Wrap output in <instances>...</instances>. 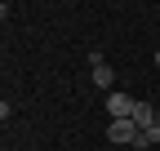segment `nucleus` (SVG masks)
I'll use <instances>...</instances> for the list:
<instances>
[{"instance_id":"1","label":"nucleus","mask_w":160,"mask_h":151,"mask_svg":"<svg viewBox=\"0 0 160 151\" xmlns=\"http://www.w3.org/2000/svg\"><path fill=\"white\" fill-rule=\"evenodd\" d=\"M89 67H93V85H98V89H107V93H116V71H111V62H107L98 49L89 53Z\"/></svg>"},{"instance_id":"2","label":"nucleus","mask_w":160,"mask_h":151,"mask_svg":"<svg viewBox=\"0 0 160 151\" xmlns=\"http://www.w3.org/2000/svg\"><path fill=\"white\" fill-rule=\"evenodd\" d=\"M133 107H138V98H129V93H107V111H111V120H129L133 116Z\"/></svg>"},{"instance_id":"3","label":"nucleus","mask_w":160,"mask_h":151,"mask_svg":"<svg viewBox=\"0 0 160 151\" xmlns=\"http://www.w3.org/2000/svg\"><path fill=\"white\" fill-rule=\"evenodd\" d=\"M107 138H111V142H133V147H138L142 129H138L133 120H111V124H107Z\"/></svg>"},{"instance_id":"4","label":"nucleus","mask_w":160,"mask_h":151,"mask_svg":"<svg viewBox=\"0 0 160 151\" xmlns=\"http://www.w3.org/2000/svg\"><path fill=\"white\" fill-rule=\"evenodd\" d=\"M129 120H133V124H138V129H142V134H147V129H156V124H160V111H156L151 102H138Z\"/></svg>"},{"instance_id":"5","label":"nucleus","mask_w":160,"mask_h":151,"mask_svg":"<svg viewBox=\"0 0 160 151\" xmlns=\"http://www.w3.org/2000/svg\"><path fill=\"white\" fill-rule=\"evenodd\" d=\"M156 142H160V124H156V129H147V134L138 138V147H156Z\"/></svg>"},{"instance_id":"6","label":"nucleus","mask_w":160,"mask_h":151,"mask_svg":"<svg viewBox=\"0 0 160 151\" xmlns=\"http://www.w3.org/2000/svg\"><path fill=\"white\" fill-rule=\"evenodd\" d=\"M156 62H160V49H156Z\"/></svg>"}]
</instances>
